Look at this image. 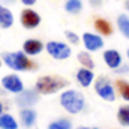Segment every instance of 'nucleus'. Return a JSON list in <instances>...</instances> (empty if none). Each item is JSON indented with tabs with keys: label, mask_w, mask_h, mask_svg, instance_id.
I'll list each match as a JSON object with an SVG mask.
<instances>
[{
	"label": "nucleus",
	"mask_w": 129,
	"mask_h": 129,
	"mask_svg": "<svg viewBox=\"0 0 129 129\" xmlns=\"http://www.w3.org/2000/svg\"><path fill=\"white\" fill-rule=\"evenodd\" d=\"M2 62L9 69H12L15 72H26V71H36L38 69V64L33 63L27 57V54L23 53V51L3 53L2 54Z\"/></svg>",
	"instance_id": "nucleus-1"
},
{
	"label": "nucleus",
	"mask_w": 129,
	"mask_h": 129,
	"mask_svg": "<svg viewBox=\"0 0 129 129\" xmlns=\"http://www.w3.org/2000/svg\"><path fill=\"white\" fill-rule=\"evenodd\" d=\"M60 105H62V108L64 111H68L69 114H78V113H81L84 110L86 99H84L81 92L69 89V90L62 92V95H60Z\"/></svg>",
	"instance_id": "nucleus-2"
},
{
	"label": "nucleus",
	"mask_w": 129,
	"mask_h": 129,
	"mask_svg": "<svg viewBox=\"0 0 129 129\" xmlns=\"http://www.w3.org/2000/svg\"><path fill=\"white\" fill-rule=\"evenodd\" d=\"M69 86V81L64 80L63 77H51V75H45V77H39L35 89L41 93V95H54L59 90H62L64 87Z\"/></svg>",
	"instance_id": "nucleus-3"
},
{
	"label": "nucleus",
	"mask_w": 129,
	"mask_h": 129,
	"mask_svg": "<svg viewBox=\"0 0 129 129\" xmlns=\"http://www.w3.org/2000/svg\"><path fill=\"white\" fill-rule=\"evenodd\" d=\"M95 92L101 99H104L107 102H114L116 101V90H114L113 84L110 83V80L105 78V77H99L96 80Z\"/></svg>",
	"instance_id": "nucleus-4"
},
{
	"label": "nucleus",
	"mask_w": 129,
	"mask_h": 129,
	"mask_svg": "<svg viewBox=\"0 0 129 129\" xmlns=\"http://www.w3.org/2000/svg\"><path fill=\"white\" fill-rule=\"evenodd\" d=\"M47 53L56 59V60H66L71 57L72 51H71V47L66 45L63 42H57V41H50L47 42Z\"/></svg>",
	"instance_id": "nucleus-5"
},
{
	"label": "nucleus",
	"mask_w": 129,
	"mask_h": 129,
	"mask_svg": "<svg viewBox=\"0 0 129 129\" xmlns=\"http://www.w3.org/2000/svg\"><path fill=\"white\" fill-rule=\"evenodd\" d=\"M39 92L35 90H21L20 93H17L15 102L20 108H32L33 105H36L39 102Z\"/></svg>",
	"instance_id": "nucleus-6"
},
{
	"label": "nucleus",
	"mask_w": 129,
	"mask_h": 129,
	"mask_svg": "<svg viewBox=\"0 0 129 129\" xmlns=\"http://www.w3.org/2000/svg\"><path fill=\"white\" fill-rule=\"evenodd\" d=\"M20 21H21L23 27L32 30V29H36V27L41 24V15H39L36 11H33V9H30V8H27V9H23V11H21Z\"/></svg>",
	"instance_id": "nucleus-7"
},
{
	"label": "nucleus",
	"mask_w": 129,
	"mask_h": 129,
	"mask_svg": "<svg viewBox=\"0 0 129 129\" xmlns=\"http://www.w3.org/2000/svg\"><path fill=\"white\" fill-rule=\"evenodd\" d=\"M2 86L6 92H11V93H20L21 90H24V84L21 81V78L15 74H11V75H5L2 78Z\"/></svg>",
	"instance_id": "nucleus-8"
},
{
	"label": "nucleus",
	"mask_w": 129,
	"mask_h": 129,
	"mask_svg": "<svg viewBox=\"0 0 129 129\" xmlns=\"http://www.w3.org/2000/svg\"><path fill=\"white\" fill-rule=\"evenodd\" d=\"M83 44H84V47L89 53H93V51H99L104 47V39L99 35L86 32L83 35Z\"/></svg>",
	"instance_id": "nucleus-9"
},
{
	"label": "nucleus",
	"mask_w": 129,
	"mask_h": 129,
	"mask_svg": "<svg viewBox=\"0 0 129 129\" xmlns=\"http://www.w3.org/2000/svg\"><path fill=\"white\" fill-rule=\"evenodd\" d=\"M44 44L39 41V39H27L26 42H24V45H23V51L27 54V56H38V54H41L42 51H44Z\"/></svg>",
	"instance_id": "nucleus-10"
},
{
	"label": "nucleus",
	"mask_w": 129,
	"mask_h": 129,
	"mask_svg": "<svg viewBox=\"0 0 129 129\" xmlns=\"http://www.w3.org/2000/svg\"><path fill=\"white\" fill-rule=\"evenodd\" d=\"M104 62L107 63L108 68L117 69L122 66V56L117 50H107L104 51Z\"/></svg>",
	"instance_id": "nucleus-11"
},
{
	"label": "nucleus",
	"mask_w": 129,
	"mask_h": 129,
	"mask_svg": "<svg viewBox=\"0 0 129 129\" xmlns=\"http://www.w3.org/2000/svg\"><path fill=\"white\" fill-rule=\"evenodd\" d=\"M93 80H95V74L92 72V69L84 68V66H83L81 69H78V72H77V81H78L80 86L89 87V86L93 83Z\"/></svg>",
	"instance_id": "nucleus-12"
},
{
	"label": "nucleus",
	"mask_w": 129,
	"mask_h": 129,
	"mask_svg": "<svg viewBox=\"0 0 129 129\" xmlns=\"http://www.w3.org/2000/svg\"><path fill=\"white\" fill-rule=\"evenodd\" d=\"M20 120H21L24 128H32L36 123V113L32 108H23L20 113Z\"/></svg>",
	"instance_id": "nucleus-13"
},
{
	"label": "nucleus",
	"mask_w": 129,
	"mask_h": 129,
	"mask_svg": "<svg viewBox=\"0 0 129 129\" xmlns=\"http://www.w3.org/2000/svg\"><path fill=\"white\" fill-rule=\"evenodd\" d=\"M14 24V14L3 5H0V27L9 29Z\"/></svg>",
	"instance_id": "nucleus-14"
},
{
	"label": "nucleus",
	"mask_w": 129,
	"mask_h": 129,
	"mask_svg": "<svg viewBox=\"0 0 129 129\" xmlns=\"http://www.w3.org/2000/svg\"><path fill=\"white\" fill-rule=\"evenodd\" d=\"M95 29H96L101 35H104V36H110V35L113 33V26H111V23L107 21V20H104V18H96V20H95Z\"/></svg>",
	"instance_id": "nucleus-15"
},
{
	"label": "nucleus",
	"mask_w": 129,
	"mask_h": 129,
	"mask_svg": "<svg viewBox=\"0 0 129 129\" xmlns=\"http://www.w3.org/2000/svg\"><path fill=\"white\" fill-rule=\"evenodd\" d=\"M64 11L71 15H78L83 11V2L81 0H66Z\"/></svg>",
	"instance_id": "nucleus-16"
},
{
	"label": "nucleus",
	"mask_w": 129,
	"mask_h": 129,
	"mask_svg": "<svg viewBox=\"0 0 129 129\" xmlns=\"http://www.w3.org/2000/svg\"><path fill=\"white\" fill-rule=\"evenodd\" d=\"M0 129H18V122L11 114L0 116Z\"/></svg>",
	"instance_id": "nucleus-17"
},
{
	"label": "nucleus",
	"mask_w": 129,
	"mask_h": 129,
	"mask_svg": "<svg viewBox=\"0 0 129 129\" xmlns=\"http://www.w3.org/2000/svg\"><path fill=\"white\" fill-rule=\"evenodd\" d=\"M117 27H119L120 33L126 39H129V17L126 14H120L117 17Z\"/></svg>",
	"instance_id": "nucleus-18"
},
{
	"label": "nucleus",
	"mask_w": 129,
	"mask_h": 129,
	"mask_svg": "<svg viewBox=\"0 0 129 129\" xmlns=\"http://www.w3.org/2000/svg\"><path fill=\"white\" fill-rule=\"evenodd\" d=\"M77 59L81 63V66H84V68H89V69H93L95 68V62H93L92 56L89 54V51H80L77 54Z\"/></svg>",
	"instance_id": "nucleus-19"
},
{
	"label": "nucleus",
	"mask_w": 129,
	"mask_h": 129,
	"mask_svg": "<svg viewBox=\"0 0 129 129\" xmlns=\"http://www.w3.org/2000/svg\"><path fill=\"white\" fill-rule=\"evenodd\" d=\"M117 120L122 126H129V105H122L117 111Z\"/></svg>",
	"instance_id": "nucleus-20"
},
{
	"label": "nucleus",
	"mask_w": 129,
	"mask_h": 129,
	"mask_svg": "<svg viewBox=\"0 0 129 129\" xmlns=\"http://www.w3.org/2000/svg\"><path fill=\"white\" fill-rule=\"evenodd\" d=\"M48 129H72V123L68 119H59L48 125Z\"/></svg>",
	"instance_id": "nucleus-21"
},
{
	"label": "nucleus",
	"mask_w": 129,
	"mask_h": 129,
	"mask_svg": "<svg viewBox=\"0 0 129 129\" xmlns=\"http://www.w3.org/2000/svg\"><path fill=\"white\" fill-rule=\"evenodd\" d=\"M116 84H117V90H119L120 96L129 102V83L125 81V80H117Z\"/></svg>",
	"instance_id": "nucleus-22"
},
{
	"label": "nucleus",
	"mask_w": 129,
	"mask_h": 129,
	"mask_svg": "<svg viewBox=\"0 0 129 129\" xmlns=\"http://www.w3.org/2000/svg\"><path fill=\"white\" fill-rule=\"evenodd\" d=\"M64 36H66V39H68L71 44H74V45H78V44H80V38H78L77 33L71 32V30H66V32H64Z\"/></svg>",
	"instance_id": "nucleus-23"
},
{
	"label": "nucleus",
	"mask_w": 129,
	"mask_h": 129,
	"mask_svg": "<svg viewBox=\"0 0 129 129\" xmlns=\"http://www.w3.org/2000/svg\"><path fill=\"white\" fill-rule=\"evenodd\" d=\"M102 2H104V0H89L90 6H93V8H99V6H102Z\"/></svg>",
	"instance_id": "nucleus-24"
},
{
	"label": "nucleus",
	"mask_w": 129,
	"mask_h": 129,
	"mask_svg": "<svg viewBox=\"0 0 129 129\" xmlns=\"http://www.w3.org/2000/svg\"><path fill=\"white\" fill-rule=\"evenodd\" d=\"M24 6H33L35 3H36V0H20Z\"/></svg>",
	"instance_id": "nucleus-25"
},
{
	"label": "nucleus",
	"mask_w": 129,
	"mask_h": 129,
	"mask_svg": "<svg viewBox=\"0 0 129 129\" xmlns=\"http://www.w3.org/2000/svg\"><path fill=\"white\" fill-rule=\"evenodd\" d=\"M2 3H5V5H14L17 0H0Z\"/></svg>",
	"instance_id": "nucleus-26"
},
{
	"label": "nucleus",
	"mask_w": 129,
	"mask_h": 129,
	"mask_svg": "<svg viewBox=\"0 0 129 129\" xmlns=\"http://www.w3.org/2000/svg\"><path fill=\"white\" fill-rule=\"evenodd\" d=\"M2 114H3V104L0 102V116H2Z\"/></svg>",
	"instance_id": "nucleus-27"
},
{
	"label": "nucleus",
	"mask_w": 129,
	"mask_h": 129,
	"mask_svg": "<svg viewBox=\"0 0 129 129\" xmlns=\"http://www.w3.org/2000/svg\"><path fill=\"white\" fill-rule=\"evenodd\" d=\"M125 5H126V9H129V0H126V3H125Z\"/></svg>",
	"instance_id": "nucleus-28"
},
{
	"label": "nucleus",
	"mask_w": 129,
	"mask_h": 129,
	"mask_svg": "<svg viewBox=\"0 0 129 129\" xmlns=\"http://www.w3.org/2000/svg\"><path fill=\"white\" fill-rule=\"evenodd\" d=\"M77 129H98V128H77Z\"/></svg>",
	"instance_id": "nucleus-29"
},
{
	"label": "nucleus",
	"mask_w": 129,
	"mask_h": 129,
	"mask_svg": "<svg viewBox=\"0 0 129 129\" xmlns=\"http://www.w3.org/2000/svg\"><path fill=\"white\" fill-rule=\"evenodd\" d=\"M128 59H129V50H128Z\"/></svg>",
	"instance_id": "nucleus-30"
},
{
	"label": "nucleus",
	"mask_w": 129,
	"mask_h": 129,
	"mask_svg": "<svg viewBox=\"0 0 129 129\" xmlns=\"http://www.w3.org/2000/svg\"><path fill=\"white\" fill-rule=\"evenodd\" d=\"M0 66H2V62H0Z\"/></svg>",
	"instance_id": "nucleus-31"
}]
</instances>
